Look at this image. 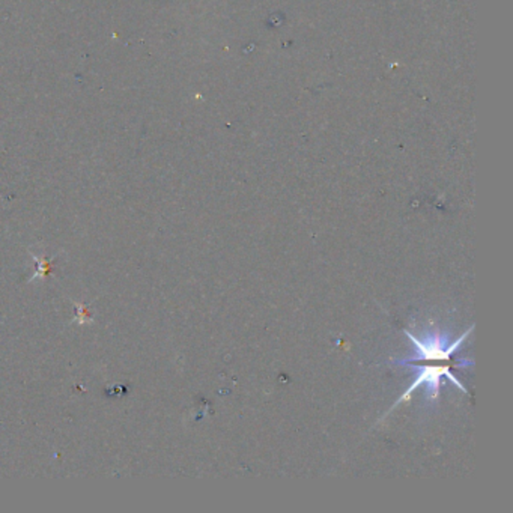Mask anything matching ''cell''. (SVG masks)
I'll use <instances>...</instances> for the list:
<instances>
[{
	"label": "cell",
	"mask_w": 513,
	"mask_h": 513,
	"mask_svg": "<svg viewBox=\"0 0 513 513\" xmlns=\"http://www.w3.org/2000/svg\"><path fill=\"white\" fill-rule=\"evenodd\" d=\"M442 375L449 377L452 382H454L457 387L461 388V390H464V392L467 393V388H465V387H464L459 381H457V380L454 378V375H453V373L450 372V369H449V367H422V369H420V372H419L417 378H415V381L412 382V385H410L408 390L399 397V400L396 402V405H393V408H396V407L400 404V402L408 400V399L411 397L412 392L415 390V388H417V387H419V385H422V384H427V390H431V392H432V396H434V397H437V395H438L440 377H442ZM393 408H392V410H393ZM392 410H390V411H392Z\"/></svg>",
	"instance_id": "7a4b0ae2"
},
{
	"label": "cell",
	"mask_w": 513,
	"mask_h": 513,
	"mask_svg": "<svg viewBox=\"0 0 513 513\" xmlns=\"http://www.w3.org/2000/svg\"><path fill=\"white\" fill-rule=\"evenodd\" d=\"M474 327H469V330L465 331L464 335L459 339H457L453 345H450L447 350L442 348L445 343L440 342V336H435L434 339H429L427 342H420L417 337L412 336L410 331H405V335L414 342L415 350H417V352H419V357H412L411 360H422V358H425V360H447L454 351L459 350V346L469 336V332Z\"/></svg>",
	"instance_id": "6da1fadb"
}]
</instances>
